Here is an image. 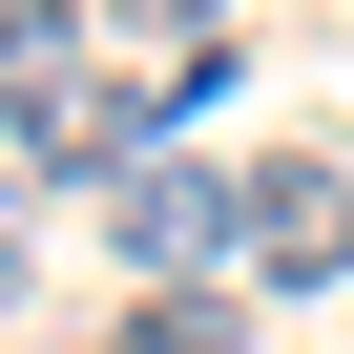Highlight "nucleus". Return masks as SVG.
I'll use <instances>...</instances> for the list:
<instances>
[{"instance_id":"obj_2","label":"nucleus","mask_w":354,"mask_h":354,"mask_svg":"<svg viewBox=\"0 0 354 354\" xmlns=\"http://www.w3.org/2000/svg\"><path fill=\"white\" fill-rule=\"evenodd\" d=\"M230 230H250V167H188V146H146L125 188H104V250H125L146 292H209V271H230Z\"/></svg>"},{"instance_id":"obj_3","label":"nucleus","mask_w":354,"mask_h":354,"mask_svg":"<svg viewBox=\"0 0 354 354\" xmlns=\"http://www.w3.org/2000/svg\"><path fill=\"white\" fill-rule=\"evenodd\" d=\"M230 271H250V292H333V271H354V167L271 146V167H250V230H230Z\"/></svg>"},{"instance_id":"obj_5","label":"nucleus","mask_w":354,"mask_h":354,"mask_svg":"<svg viewBox=\"0 0 354 354\" xmlns=\"http://www.w3.org/2000/svg\"><path fill=\"white\" fill-rule=\"evenodd\" d=\"M0 313H21V250H0Z\"/></svg>"},{"instance_id":"obj_1","label":"nucleus","mask_w":354,"mask_h":354,"mask_svg":"<svg viewBox=\"0 0 354 354\" xmlns=\"http://www.w3.org/2000/svg\"><path fill=\"white\" fill-rule=\"evenodd\" d=\"M0 146H21V167H84V188H125V167H146L125 42L63 21V0H21V21H0Z\"/></svg>"},{"instance_id":"obj_4","label":"nucleus","mask_w":354,"mask_h":354,"mask_svg":"<svg viewBox=\"0 0 354 354\" xmlns=\"http://www.w3.org/2000/svg\"><path fill=\"white\" fill-rule=\"evenodd\" d=\"M104 354H230V292H125Z\"/></svg>"}]
</instances>
